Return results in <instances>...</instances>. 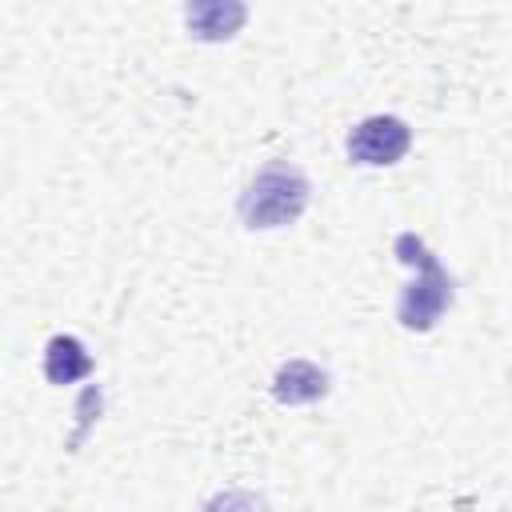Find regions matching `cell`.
I'll return each mask as SVG.
<instances>
[{
	"label": "cell",
	"instance_id": "6da1fadb",
	"mask_svg": "<svg viewBox=\"0 0 512 512\" xmlns=\"http://www.w3.org/2000/svg\"><path fill=\"white\" fill-rule=\"evenodd\" d=\"M396 256L416 268V280L400 292L396 316H400L404 328L428 332L444 316V308L452 304V280H448V272L440 268V260L428 252V244L416 232H400L396 236Z\"/></svg>",
	"mask_w": 512,
	"mask_h": 512
},
{
	"label": "cell",
	"instance_id": "7a4b0ae2",
	"mask_svg": "<svg viewBox=\"0 0 512 512\" xmlns=\"http://www.w3.org/2000/svg\"><path fill=\"white\" fill-rule=\"evenodd\" d=\"M240 220L248 228H280L292 224L308 208V180L292 164H268L244 192H240Z\"/></svg>",
	"mask_w": 512,
	"mask_h": 512
},
{
	"label": "cell",
	"instance_id": "3957f363",
	"mask_svg": "<svg viewBox=\"0 0 512 512\" xmlns=\"http://www.w3.org/2000/svg\"><path fill=\"white\" fill-rule=\"evenodd\" d=\"M412 144V132L400 116H368L348 132V156L356 164H396Z\"/></svg>",
	"mask_w": 512,
	"mask_h": 512
},
{
	"label": "cell",
	"instance_id": "277c9868",
	"mask_svg": "<svg viewBox=\"0 0 512 512\" xmlns=\"http://www.w3.org/2000/svg\"><path fill=\"white\" fill-rule=\"evenodd\" d=\"M328 392V372L312 360H288L272 376V396L280 404H312Z\"/></svg>",
	"mask_w": 512,
	"mask_h": 512
},
{
	"label": "cell",
	"instance_id": "5b68a950",
	"mask_svg": "<svg viewBox=\"0 0 512 512\" xmlns=\"http://www.w3.org/2000/svg\"><path fill=\"white\" fill-rule=\"evenodd\" d=\"M92 372V356L84 352V344L76 336H52L44 348V376L52 384H72L80 376Z\"/></svg>",
	"mask_w": 512,
	"mask_h": 512
},
{
	"label": "cell",
	"instance_id": "8992f818",
	"mask_svg": "<svg viewBox=\"0 0 512 512\" xmlns=\"http://www.w3.org/2000/svg\"><path fill=\"white\" fill-rule=\"evenodd\" d=\"M244 16H248V8L232 4V0L228 4H192V8H184V20L200 40H228L244 24Z\"/></svg>",
	"mask_w": 512,
	"mask_h": 512
},
{
	"label": "cell",
	"instance_id": "52a82bcc",
	"mask_svg": "<svg viewBox=\"0 0 512 512\" xmlns=\"http://www.w3.org/2000/svg\"><path fill=\"white\" fill-rule=\"evenodd\" d=\"M200 512H264V500H260L256 492L228 488V492H216Z\"/></svg>",
	"mask_w": 512,
	"mask_h": 512
}]
</instances>
